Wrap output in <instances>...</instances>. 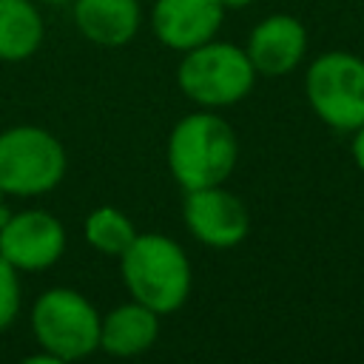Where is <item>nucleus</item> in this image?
Segmentation results:
<instances>
[{"mask_svg":"<svg viewBox=\"0 0 364 364\" xmlns=\"http://www.w3.org/2000/svg\"><path fill=\"white\" fill-rule=\"evenodd\" d=\"M74 23L85 40L102 48H119L139 28L136 0H71Z\"/></svg>","mask_w":364,"mask_h":364,"instance_id":"obj_11","label":"nucleus"},{"mask_svg":"<svg viewBox=\"0 0 364 364\" xmlns=\"http://www.w3.org/2000/svg\"><path fill=\"white\" fill-rule=\"evenodd\" d=\"M20 310V282L17 270L0 256V330H6Z\"/></svg>","mask_w":364,"mask_h":364,"instance_id":"obj_15","label":"nucleus"},{"mask_svg":"<svg viewBox=\"0 0 364 364\" xmlns=\"http://www.w3.org/2000/svg\"><path fill=\"white\" fill-rule=\"evenodd\" d=\"M65 173L60 139L37 125H14L0 134V188L6 196H40Z\"/></svg>","mask_w":364,"mask_h":364,"instance_id":"obj_5","label":"nucleus"},{"mask_svg":"<svg viewBox=\"0 0 364 364\" xmlns=\"http://www.w3.org/2000/svg\"><path fill=\"white\" fill-rule=\"evenodd\" d=\"M119 270L134 301L165 316L179 310L191 293V262L185 250L162 233H136L119 256Z\"/></svg>","mask_w":364,"mask_h":364,"instance_id":"obj_2","label":"nucleus"},{"mask_svg":"<svg viewBox=\"0 0 364 364\" xmlns=\"http://www.w3.org/2000/svg\"><path fill=\"white\" fill-rule=\"evenodd\" d=\"M182 219L193 239L216 250L239 245L250 230L247 208L242 205L239 196H233L222 185L185 191Z\"/></svg>","mask_w":364,"mask_h":364,"instance_id":"obj_7","label":"nucleus"},{"mask_svg":"<svg viewBox=\"0 0 364 364\" xmlns=\"http://www.w3.org/2000/svg\"><path fill=\"white\" fill-rule=\"evenodd\" d=\"M176 82L188 100L202 108H225L245 100L256 82V68L245 48L233 43L208 40L182 51Z\"/></svg>","mask_w":364,"mask_h":364,"instance_id":"obj_3","label":"nucleus"},{"mask_svg":"<svg viewBox=\"0 0 364 364\" xmlns=\"http://www.w3.org/2000/svg\"><path fill=\"white\" fill-rule=\"evenodd\" d=\"M304 94L324 125L355 131L364 125V60L350 51L318 54L307 68Z\"/></svg>","mask_w":364,"mask_h":364,"instance_id":"obj_6","label":"nucleus"},{"mask_svg":"<svg viewBox=\"0 0 364 364\" xmlns=\"http://www.w3.org/2000/svg\"><path fill=\"white\" fill-rule=\"evenodd\" d=\"M97 307L71 287L46 290L31 310V330L43 353L54 361H77L100 350Z\"/></svg>","mask_w":364,"mask_h":364,"instance_id":"obj_4","label":"nucleus"},{"mask_svg":"<svg viewBox=\"0 0 364 364\" xmlns=\"http://www.w3.org/2000/svg\"><path fill=\"white\" fill-rule=\"evenodd\" d=\"M353 159H355L358 171H364V125L355 128V136H353Z\"/></svg>","mask_w":364,"mask_h":364,"instance_id":"obj_16","label":"nucleus"},{"mask_svg":"<svg viewBox=\"0 0 364 364\" xmlns=\"http://www.w3.org/2000/svg\"><path fill=\"white\" fill-rule=\"evenodd\" d=\"M236 159L239 139L233 128L210 111L182 117L168 136V171L185 191L222 185Z\"/></svg>","mask_w":364,"mask_h":364,"instance_id":"obj_1","label":"nucleus"},{"mask_svg":"<svg viewBox=\"0 0 364 364\" xmlns=\"http://www.w3.org/2000/svg\"><path fill=\"white\" fill-rule=\"evenodd\" d=\"M40 3H71V0H40Z\"/></svg>","mask_w":364,"mask_h":364,"instance_id":"obj_19","label":"nucleus"},{"mask_svg":"<svg viewBox=\"0 0 364 364\" xmlns=\"http://www.w3.org/2000/svg\"><path fill=\"white\" fill-rule=\"evenodd\" d=\"M9 216H11V210H9V208H6L3 202H0V228H3L6 222H9Z\"/></svg>","mask_w":364,"mask_h":364,"instance_id":"obj_18","label":"nucleus"},{"mask_svg":"<svg viewBox=\"0 0 364 364\" xmlns=\"http://www.w3.org/2000/svg\"><path fill=\"white\" fill-rule=\"evenodd\" d=\"M245 51L256 74L282 77V74H290L304 60L307 31L290 14H270L250 31Z\"/></svg>","mask_w":364,"mask_h":364,"instance_id":"obj_10","label":"nucleus"},{"mask_svg":"<svg viewBox=\"0 0 364 364\" xmlns=\"http://www.w3.org/2000/svg\"><path fill=\"white\" fill-rule=\"evenodd\" d=\"M43 43V20L31 0H0V60L20 63Z\"/></svg>","mask_w":364,"mask_h":364,"instance_id":"obj_13","label":"nucleus"},{"mask_svg":"<svg viewBox=\"0 0 364 364\" xmlns=\"http://www.w3.org/2000/svg\"><path fill=\"white\" fill-rule=\"evenodd\" d=\"M222 3V9H245V6H250L253 0H219Z\"/></svg>","mask_w":364,"mask_h":364,"instance_id":"obj_17","label":"nucleus"},{"mask_svg":"<svg viewBox=\"0 0 364 364\" xmlns=\"http://www.w3.org/2000/svg\"><path fill=\"white\" fill-rule=\"evenodd\" d=\"M65 250V228L48 210L11 213L0 228V256L14 270H46Z\"/></svg>","mask_w":364,"mask_h":364,"instance_id":"obj_8","label":"nucleus"},{"mask_svg":"<svg viewBox=\"0 0 364 364\" xmlns=\"http://www.w3.org/2000/svg\"><path fill=\"white\" fill-rule=\"evenodd\" d=\"M159 336V313L139 301H128L114 307L100 321V347L108 355H139L145 353Z\"/></svg>","mask_w":364,"mask_h":364,"instance_id":"obj_12","label":"nucleus"},{"mask_svg":"<svg viewBox=\"0 0 364 364\" xmlns=\"http://www.w3.org/2000/svg\"><path fill=\"white\" fill-rule=\"evenodd\" d=\"M219 0H156L151 9V28L156 40L173 51H191L216 37L222 26Z\"/></svg>","mask_w":364,"mask_h":364,"instance_id":"obj_9","label":"nucleus"},{"mask_svg":"<svg viewBox=\"0 0 364 364\" xmlns=\"http://www.w3.org/2000/svg\"><path fill=\"white\" fill-rule=\"evenodd\" d=\"M85 242L97 250V253H105V256H122L128 250V245L136 239V230H134V222L111 208V205H102L97 210L88 213L85 219Z\"/></svg>","mask_w":364,"mask_h":364,"instance_id":"obj_14","label":"nucleus"}]
</instances>
